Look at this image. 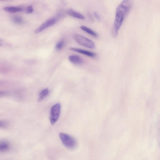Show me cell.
I'll list each match as a JSON object with an SVG mask.
<instances>
[{
    "label": "cell",
    "instance_id": "6da1fadb",
    "mask_svg": "<svg viewBox=\"0 0 160 160\" xmlns=\"http://www.w3.org/2000/svg\"><path fill=\"white\" fill-rule=\"evenodd\" d=\"M131 1L124 0L117 8L114 21L111 30V34L113 38H116L123 22L130 12L132 6Z\"/></svg>",
    "mask_w": 160,
    "mask_h": 160
},
{
    "label": "cell",
    "instance_id": "7a4b0ae2",
    "mask_svg": "<svg viewBox=\"0 0 160 160\" xmlns=\"http://www.w3.org/2000/svg\"><path fill=\"white\" fill-rule=\"evenodd\" d=\"M59 136L62 143L65 147L70 149H73L76 147V141L73 137L62 132L60 133Z\"/></svg>",
    "mask_w": 160,
    "mask_h": 160
},
{
    "label": "cell",
    "instance_id": "3957f363",
    "mask_svg": "<svg viewBox=\"0 0 160 160\" xmlns=\"http://www.w3.org/2000/svg\"><path fill=\"white\" fill-rule=\"evenodd\" d=\"M74 38L79 44L86 48L93 49L95 48V44L91 40L79 34H75Z\"/></svg>",
    "mask_w": 160,
    "mask_h": 160
},
{
    "label": "cell",
    "instance_id": "277c9868",
    "mask_svg": "<svg viewBox=\"0 0 160 160\" xmlns=\"http://www.w3.org/2000/svg\"><path fill=\"white\" fill-rule=\"evenodd\" d=\"M61 105L57 103L53 105L51 108L49 119L51 123L54 124L58 120L60 113Z\"/></svg>",
    "mask_w": 160,
    "mask_h": 160
},
{
    "label": "cell",
    "instance_id": "5b68a950",
    "mask_svg": "<svg viewBox=\"0 0 160 160\" xmlns=\"http://www.w3.org/2000/svg\"><path fill=\"white\" fill-rule=\"evenodd\" d=\"M57 21L58 19L56 18L48 19L36 29L34 31V33L37 34L42 32L47 28L54 25Z\"/></svg>",
    "mask_w": 160,
    "mask_h": 160
},
{
    "label": "cell",
    "instance_id": "8992f818",
    "mask_svg": "<svg viewBox=\"0 0 160 160\" xmlns=\"http://www.w3.org/2000/svg\"><path fill=\"white\" fill-rule=\"evenodd\" d=\"M71 50L76 52L90 57H94L96 54L93 52L76 48H70Z\"/></svg>",
    "mask_w": 160,
    "mask_h": 160
},
{
    "label": "cell",
    "instance_id": "52a82bcc",
    "mask_svg": "<svg viewBox=\"0 0 160 160\" xmlns=\"http://www.w3.org/2000/svg\"><path fill=\"white\" fill-rule=\"evenodd\" d=\"M69 61L72 63L79 65L83 63V60L81 57L77 55H72L68 57Z\"/></svg>",
    "mask_w": 160,
    "mask_h": 160
},
{
    "label": "cell",
    "instance_id": "ba28073f",
    "mask_svg": "<svg viewBox=\"0 0 160 160\" xmlns=\"http://www.w3.org/2000/svg\"><path fill=\"white\" fill-rule=\"evenodd\" d=\"M10 143L6 140L0 141V152H4L8 151L10 148Z\"/></svg>",
    "mask_w": 160,
    "mask_h": 160
},
{
    "label": "cell",
    "instance_id": "9c48e42d",
    "mask_svg": "<svg viewBox=\"0 0 160 160\" xmlns=\"http://www.w3.org/2000/svg\"><path fill=\"white\" fill-rule=\"evenodd\" d=\"M67 14L70 16L80 19H84L85 17L81 14L72 9H69L67 11Z\"/></svg>",
    "mask_w": 160,
    "mask_h": 160
},
{
    "label": "cell",
    "instance_id": "30bf717a",
    "mask_svg": "<svg viewBox=\"0 0 160 160\" xmlns=\"http://www.w3.org/2000/svg\"><path fill=\"white\" fill-rule=\"evenodd\" d=\"M3 9L8 12H15L22 11L23 8L20 7L8 6L4 7Z\"/></svg>",
    "mask_w": 160,
    "mask_h": 160
},
{
    "label": "cell",
    "instance_id": "8fae6325",
    "mask_svg": "<svg viewBox=\"0 0 160 160\" xmlns=\"http://www.w3.org/2000/svg\"><path fill=\"white\" fill-rule=\"evenodd\" d=\"M80 28L82 30L93 37L97 38L98 37V34L96 32L86 26H81Z\"/></svg>",
    "mask_w": 160,
    "mask_h": 160
},
{
    "label": "cell",
    "instance_id": "7c38bea8",
    "mask_svg": "<svg viewBox=\"0 0 160 160\" xmlns=\"http://www.w3.org/2000/svg\"><path fill=\"white\" fill-rule=\"evenodd\" d=\"M49 93V90L48 88H46L42 90L40 92L38 101L40 102L42 101Z\"/></svg>",
    "mask_w": 160,
    "mask_h": 160
},
{
    "label": "cell",
    "instance_id": "4fadbf2b",
    "mask_svg": "<svg viewBox=\"0 0 160 160\" xmlns=\"http://www.w3.org/2000/svg\"><path fill=\"white\" fill-rule=\"evenodd\" d=\"M65 44V41L64 39H62L58 42L55 46V48L57 50H59L62 49Z\"/></svg>",
    "mask_w": 160,
    "mask_h": 160
},
{
    "label": "cell",
    "instance_id": "5bb4252c",
    "mask_svg": "<svg viewBox=\"0 0 160 160\" xmlns=\"http://www.w3.org/2000/svg\"><path fill=\"white\" fill-rule=\"evenodd\" d=\"M12 20L14 23L20 24L23 22V19L21 16H15L12 18Z\"/></svg>",
    "mask_w": 160,
    "mask_h": 160
},
{
    "label": "cell",
    "instance_id": "9a60e30c",
    "mask_svg": "<svg viewBox=\"0 0 160 160\" xmlns=\"http://www.w3.org/2000/svg\"><path fill=\"white\" fill-rule=\"evenodd\" d=\"M26 13H31L33 11V8L32 5H29L27 7L25 10Z\"/></svg>",
    "mask_w": 160,
    "mask_h": 160
},
{
    "label": "cell",
    "instance_id": "2e32d148",
    "mask_svg": "<svg viewBox=\"0 0 160 160\" xmlns=\"http://www.w3.org/2000/svg\"><path fill=\"white\" fill-rule=\"evenodd\" d=\"M93 15L95 18L98 20H100L101 19V18L97 12H94L93 13Z\"/></svg>",
    "mask_w": 160,
    "mask_h": 160
},
{
    "label": "cell",
    "instance_id": "e0dca14e",
    "mask_svg": "<svg viewBox=\"0 0 160 160\" xmlns=\"http://www.w3.org/2000/svg\"><path fill=\"white\" fill-rule=\"evenodd\" d=\"M7 94L6 92L3 91H0V97L5 95Z\"/></svg>",
    "mask_w": 160,
    "mask_h": 160
},
{
    "label": "cell",
    "instance_id": "ac0fdd59",
    "mask_svg": "<svg viewBox=\"0 0 160 160\" xmlns=\"http://www.w3.org/2000/svg\"><path fill=\"white\" fill-rule=\"evenodd\" d=\"M6 123L2 121H0V127H4L6 125Z\"/></svg>",
    "mask_w": 160,
    "mask_h": 160
},
{
    "label": "cell",
    "instance_id": "d6986e66",
    "mask_svg": "<svg viewBox=\"0 0 160 160\" xmlns=\"http://www.w3.org/2000/svg\"><path fill=\"white\" fill-rule=\"evenodd\" d=\"M2 43L1 40H0V46H2Z\"/></svg>",
    "mask_w": 160,
    "mask_h": 160
}]
</instances>
